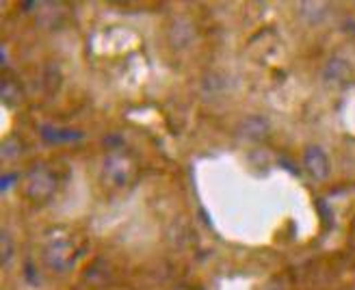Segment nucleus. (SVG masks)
I'll return each instance as SVG.
<instances>
[{"label":"nucleus","mask_w":355,"mask_h":290,"mask_svg":"<svg viewBox=\"0 0 355 290\" xmlns=\"http://www.w3.org/2000/svg\"><path fill=\"white\" fill-rule=\"evenodd\" d=\"M132 173H135V162L126 152L113 150L104 158V180H109L113 187L128 185Z\"/></svg>","instance_id":"1"},{"label":"nucleus","mask_w":355,"mask_h":290,"mask_svg":"<svg viewBox=\"0 0 355 290\" xmlns=\"http://www.w3.org/2000/svg\"><path fill=\"white\" fill-rule=\"evenodd\" d=\"M57 189V178L46 167H35L26 178V195L33 202H46Z\"/></svg>","instance_id":"2"},{"label":"nucleus","mask_w":355,"mask_h":290,"mask_svg":"<svg viewBox=\"0 0 355 290\" xmlns=\"http://www.w3.org/2000/svg\"><path fill=\"white\" fill-rule=\"evenodd\" d=\"M44 258L50 268L59 271V273H65V271H69L76 262V249L69 241H57L46 247Z\"/></svg>","instance_id":"3"},{"label":"nucleus","mask_w":355,"mask_h":290,"mask_svg":"<svg viewBox=\"0 0 355 290\" xmlns=\"http://www.w3.org/2000/svg\"><path fill=\"white\" fill-rule=\"evenodd\" d=\"M304 167L308 169V173L314 180H325L329 176V160H327L325 152L321 148H316V145H312V148L306 150V154H304Z\"/></svg>","instance_id":"4"},{"label":"nucleus","mask_w":355,"mask_h":290,"mask_svg":"<svg viewBox=\"0 0 355 290\" xmlns=\"http://www.w3.org/2000/svg\"><path fill=\"white\" fill-rule=\"evenodd\" d=\"M266 128H269L266 119H262V117H250V119H245V123H243V135L247 139H260V137L266 135Z\"/></svg>","instance_id":"5"},{"label":"nucleus","mask_w":355,"mask_h":290,"mask_svg":"<svg viewBox=\"0 0 355 290\" xmlns=\"http://www.w3.org/2000/svg\"><path fill=\"white\" fill-rule=\"evenodd\" d=\"M3 98H5V102H7L9 106H13V104L20 102L22 94H20V89H17V87L13 85V80H5V83H3Z\"/></svg>","instance_id":"6"},{"label":"nucleus","mask_w":355,"mask_h":290,"mask_svg":"<svg viewBox=\"0 0 355 290\" xmlns=\"http://www.w3.org/2000/svg\"><path fill=\"white\" fill-rule=\"evenodd\" d=\"M50 133H55V135H48V133H42L44 139L52 141V143H57V141H74V139H80L78 133L74 130H57V128H48Z\"/></svg>","instance_id":"7"},{"label":"nucleus","mask_w":355,"mask_h":290,"mask_svg":"<svg viewBox=\"0 0 355 290\" xmlns=\"http://www.w3.org/2000/svg\"><path fill=\"white\" fill-rule=\"evenodd\" d=\"M3 243H5V262H7L9 256H11V243H9V237H7V234H3Z\"/></svg>","instance_id":"8"},{"label":"nucleus","mask_w":355,"mask_h":290,"mask_svg":"<svg viewBox=\"0 0 355 290\" xmlns=\"http://www.w3.org/2000/svg\"><path fill=\"white\" fill-rule=\"evenodd\" d=\"M15 178H17L15 173H11V176H5V178H3V189H5V191H7V189L11 187V182H13Z\"/></svg>","instance_id":"9"}]
</instances>
